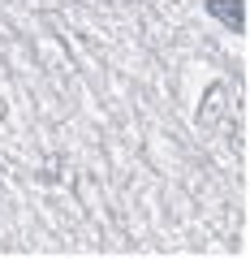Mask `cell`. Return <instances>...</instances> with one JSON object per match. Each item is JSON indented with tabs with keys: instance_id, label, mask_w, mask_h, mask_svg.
Returning a JSON list of instances; mask_svg holds the SVG:
<instances>
[{
	"instance_id": "1",
	"label": "cell",
	"mask_w": 250,
	"mask_h": 259,
	"mask_svg": "<svg viewBox=\"0 0 250 259\" xmlns=\"http://www.w3.org/2000/svg\"><path fill=\"white\" fill-rule=\"evenodd\" d=\"M207 13L220 18L229 30H241V26H246V9H241V0H207Z\"/></svg>"
}]
</instances>
